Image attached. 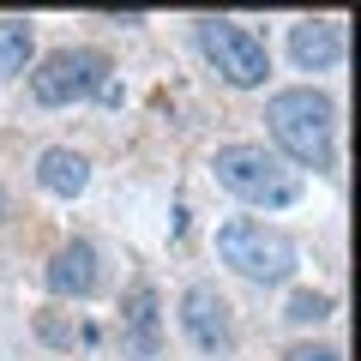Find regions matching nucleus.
Listing matches in <instances>:
<instances>
[{"label":"nucleus","mask_w":361,"mask_h":361,"mask_svg":"<svg viewBox=\"0 0 361 361\" xmlns=\"http://www.w3.org/2000/svg\"><path fill=\"white\" fill-rule=\"evenodd\" d=\"M265 127L283 145L289 169H331L337 163V103L313 85H289L271 90L265 103Z\"/></svg>","instance_id":"nucleus-1"},{"label":"nucleus","mask_w":361,"mask_h":361,"mask_svg":"<svg viewBox=\"0 0 361 361\" xmlns=\"http://www.w3.org/2000/svg\"><path fill=\"white\" fill-rule=\"evenodd\" d=\"M211 175H217V187L235 193L241 205L283 211V205L301 199V175L277 151H265V145H223V151L211 157Z\"/></svg>","instance_id":"nucleus-2"},{"label":"nucleus","mask_w":361,"mask_h":361,"mask_svg":"<svg viewBox=\"0 0 361 361\" xmlns=\"http://www.w3.org/2000/svg\"><path fill=\"white\" fill-rule=\"evenodd\" d=\"M217 259L229 271H241L247 283H289L301 265L295 241H289L283 229H271V223L259 217H229L217 229Z\"/></svg>","instance_id":"nucleus-3"},{"label":"nucleus","mask_w":361,"mask_h":361,"mask_svg":"<svg viewBox=\"0 0 361 361\" xmlns=\"http://www.w3.org/2000/svg\"><path fill=\"white\" fill-rule=\"evenodd\" d=\"M109 90V54L103 49H54L30 66V97L42 109H66Z\"/></svg>","instance_id":"nucleus-4"},{"label":"nucleus","mask_w":361,"mask_h":361,"mask_svg":"<svg viewBox=\"0 0 361 361\" xmlns=\"http://www.w3.org/2000/svg\"><path fill=\"white\" fill-rule=\"evenodd\" d=\"M199 49H205V61L235 90H259L265 73H271V49L247 25H235V18H199Z\"/></svg>","instance_id":"nucleus-5"},{"label":"nucleus","mask_w":361,"mask_h":361,"mask_svg":"<svg viewBox=\"0 0 361 361\" xmlns=\"http://www.w3.org/2000/svg\"><path fill=\"white\" fill-rule=\"evenodd\" d=\"M180 331H187V343H193L199 355H229V349H235V313H229V301H223L211 283H193L187 295H180Z\"/></svg>","instance_id":"nucleus-6"},{"label":"nucleus","mask_w":361,"mask_h":361,"mask_svg":"<svg viewBox=\"0 0 361 361\" xmlns=\"http://www.w3.org/2000/svg\"><path fill=\"white\" fill-rule=\"evenodd\" d=\"M121 355L127 361H157L163 355V307L151 283H133L121 301Z\"/></svg>","instance_id":"nucleus-7"},{"label":"nucleus","mask_w":361,"mask_h":361,"mask_svg":"<svg viewBox=\"0 0 361 361\" xmlns=\"http://www.w3.org/2000/svg\"><path fill=\"white\" fill-rule=\"evenodd\" d=\"M289 61L301 73H331L343 61V25L337 18H301V25H289Z\"/></svg>","instance_id":"nucleus-8"},{"label":"nucleus","mask_w":361,"mask_h":361,"mask_svg":"<svg viewBox=\"0 0 361 361\" xmlns=\"http://www.w3.org/2000/svg\"><path fill=\"white\" fill-rule=\"evenodd\" d=\"M97 283H103V271H97V247L90 241H61L49 259V289L66 301H85L97 295Z\"/></svg>","instance_id":"nucleus-9"},{"label":"nucleus","mask_w":361,"mask_h":361,"mask_svg":"<svg viewBox=\"0 0 361 361\" xmlns=\"http://www.w3.org/2000/svg\"><path fill=\"white\" fill-rule=\"evenodd\" d=\"M37 180H42V193H54V199H78L90 187V163L78 151H66V145H49L37 157Z\"/></svg>","instance_id":"nucleus-10"},{"label":"nucleus","mask_w":361,"mask_h":361,"mask_svg":"<svg viewBox=\"0 0 361 361\" xmlns=\"http://www.w3.org/2000/svg\"><path fill=\"white\" fill-rule=\"evenodd\" d=\"M30 49H37V30L30 18H0V73H25Z\"/></svg>","instance_id":"nucleus-11"},{"label":"nucleus","mask_w":361,"mask_h":361,"mask_svg":"<svg viewBox=\"0 0 361 361\" xmlns=\"http://www.w3.org/2000/svg\"><path fill=\"white\" fill-rule=\"evenodd\" d=\"M331 307H337L331 295H319V289H301V295L289 301L283 319H295V325H319V319H331Z\"/></svg>","instance_id":"nucleus-12"},{"label":"nucleus","mask_w":361,"mask_h":361,"mask_svg":"<svg viewBox=\"0 0 361 361\" xmlns=\"http://www.w3.org/2000/svg\"><path fill=\"white\" fill-rule=\"evenodd\" d=\"M283 361H343V355H337V349H325V343H295Z\"/></svg>","instance_id":"nucleus-13"},{"label":"nucleus","mask_w":361,"mask_h":361,"mask_svg":"<svg viewBox=\"0 0 361 361\" xmlns=\"http://www.w3.org/2000/svg\"><path fill=\"white\" fill-rule=\"evenodd\" d=\"M37 331H42V337H49V343H54V349H66V343H73V331H66V325H61V319H37Z\"/></svg>","instance_id":"nucleus-14"}]
</instances>
